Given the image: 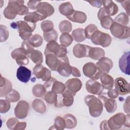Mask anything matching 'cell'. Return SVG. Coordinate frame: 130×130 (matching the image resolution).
Here are the masks:
<instances>
[{
    "mask_svg": "<svg viewBox=\"0 0 130 130\" xmlns=\"http://www.w3.org/2000/svg\"><path fill=\"white\" fill-rule=\"evenodd\" d=\"M100 129H109L108 124H107V120H103L100 124Z\"/></svg>",
    "mask_w": 130,
    "mask_h": 130,
    "instance_id": "61",
    "label": "cell"
},
{
    "mask_svg": "<svg viewBox=\"0 0 130 130\" xmlns=\"http://www.w3.org/2000/svg\"><path fill=\"white\" fill-rule=\"evenodd\" d=\"M43 38L46 42H50L52 41H56L58 38V34L54 29L51 31L43 32Z\"/></svg>",
    "mask_w": 130,
    "mask_h": 130,
    "instance_id": "43",
    "label": "cell"
},
{
    "mask_svg": "<svg viewBox=\"0 0 130 130\" xmlns=\"http://www.w3.org/2000/svg\"><path fill=\"white\" fill-rule=\"evenodd\" d=\"M11 107L10 102L7 100H0V113H5L9 111Z\"/></svg>",
    "mask_w": 130,
    "mask_h": 130,
    "instance_id": "49",
    "label": "cell"
},
{
    "mask_svg": "<svg viewBox=\"0 0 130 130\" xmlns=\"http://www.w3.org/2000/svg\"><path fill=\"white\" fill-rule=\"evenodd\" d=\"M99 98L103 101L104 107L107 112L112 113L116 111L117 103L115 99L108 97L106 93H102L99 95Z\"/></svg>",
    "mask_w": 130,
    "mask_h": 130,
    "instance_id": "15",
    "label": "cell"
},
{
    "mask_svg": "<svg viewBox=\"0 0 130 130\" xmlns=\"http://www.w3.org/2000/svg\"><path fill=\"white\" fill-rule=\"evenodd\" d=\"M72 36L74 40L77 42H83L86 39L84 29L82 28H78L73 30L72 32Z\"/></svg>",
    "mask_w": 130,
    "mask_h": 130,
    "instance_id": "34",
    "label": "cell"
},
{
    "mask_svg": "<svg viewBox=\"0 0 130 130\" xmlns=\"http://www.w3.org/2000/svg\"><path fill=\"white\" fill-rule=\"evenodd\" d=\"M13 59L16 60V62L19 66L27 65L29 63V59L23 49L20 47L15 49L11 54Z\"/></svg>",
    "mask_w": 130,
    "mask_h": 130,
    "instance_id": "9",
    "label": "cell"
},
{
    "mask_svg": "<svg viewBox=\"0 0 130 130\" xmlns=\"http://www.w3.org/2000/svg\"><path fill=\"white\" fill-rule=\"evenodd\" d=\"M3 14L4 16L8 19H14L17 15L14 8L9 4L4 9Z\"/></svg>",
    "mask_w": 130,
    "mask_h": 130,
    "instance_id": "39",
    "label": "cell"
},
{
    "mask_svg": "<svg viewBox=\"0 0 130 130\" xmlns=\"http://www.w3.org/2000/svg\"><path fill=\"white\" fill-rule=\"evenodd\" d=\"M90 40L93 44L100 45L103 47H108L112 42V38L109 34L99 30L92 34Z\"/></svg>",
    "mask_w": 130,
    "mask_h": 130,
    "instance_id": "6",
    "label": "cell"
},
{
    "mask_svg": "<svg viewBox=\"0 0 130 130\" xmlns=\"http://www.w3.org/2000/svg\"><path fill=\"white\" fill-rule=\"evenodd\" d=\"M54 128L57 130H63L66 128V121L63 117L57 116L55 120L53 125Z\"/></svg>",
    "mask_w": 130,
    "mask_h": 130,
    "instance_id": "46",
    "label": "cell"
},
{
    "mask_svg": "<svg viewBox=\"0 0 130 130\" xmlns=\"http://www.w3.org/2000/svg\"><path fill=\"white\" fill-rule=\"evenodd\" d=\"M98 18L100 21L101 25L103 28L110 29L114 21L104 8H100L98 13Z\"/></svg>",
    "mask_w": 130,
    "mask_h": 130,
    "instance_id": "13",
    "label": "cell"
},
{
    "mask_svg": "<svg viewBox=\"0 0 130 130\" xmlns=\"http://www.w3.org/2000/svg\"><path fill=\"white\" fill-rule=\"evenodd\" d=\"M84 102L88 107L90 115L93 117H99L103 110L102 101L93 95H87L84 98Z\"/></svg>",
    "mask_w": 130,
    "mask_h": 130,
    "instance_id": "2",
    "label": "cell"
},
{
    "mask_svg": "<svg viewBox=\"0 0 130 130\" xmlns=\"http://www.w3.org/2000/svg\"><path fill=\"white\" fill-rule=\"evenodd\" d=\"M9 37V31L6 26L1 25V42L6 41Z\"/></svg>",
    "mask_w": 130,
    "mask_h": 130,
    "instance_id": "50",
    "label": "cell"
},
{
    "mask_svg": "<svg viewBox=\"0 0 130 130\" xmlns=\"http://www.w3.org/2000/svg\"><path fill=\"white\" fill-rule=\"evenodd\" d=\"M32 107L34 110L39 113L43 114L46 111V106L44 102L39 99H36L33 101Z\"/></svg>",
    "mask_w": 130,
    "mask_h": 130,
    "instance_id": "32",
    "label": "cell"
},
{
    "mask_svg": "<svg viewBox=\"0 0 130 130\" xmlns=\"http://www.w3.org/2000/svg\"><path fill=\"white\" fill-rule=\"evenodd\" d=\"M37 11L46 17L50 16L54 13V7L49 3L40 2L38 5Z\"/></svg>",
    "mask_w": 130,
    "mask_h": 130,
    "instance_id": "21",
    "label": "cell"
},
{
    "mask_svg": "<svg viewBox=\"0 0 130 130\" xmlns=\"http://www.w3.org/2000/svg\"><path fill=\"white\" fill-rule=\"evenodd\" d=\"M29 109V104L27 102L23 100L20 101L14 109L15 117L19 119L26 118L28 115Z\"/></svg>",
    "mask_w": 130,
    "mask_h": 130,
    "instance_id": "12",
    "label": "cell"
},
{
    "mask_svg": "<svg viewBox=\"0 0 130 130\" xmlns=\"http://www.w3.org/2000/svg\"><path fill=\"white\" fill-rule=\"evenodd\" d=\"M85 87L89 93L98 95L102 93L104 89L102 84L93 79L88 80L86 83Z\"/></svg>",
    "mask_w": 130,
    "mask_h": 130,
    "instance_id": "16",
    "label": "cell"
},
{
    "mask_svg": "<svg viewBox=\"0 0 130 130\" xmlns=\"http://www.w3.org/2000/svg\"><path fill=\"white\" fill-rule=\"evenodd\" d=\"M31 61L36 64H41L43 61V56L41 52L37 50H34L28 56Z\"/></svg>",
    "mask_w": 130,
    "mask_h": 130,
    "instance_id": "33",
    "label": "cell"
},
{
    "mask_svg": "<svg viewBox=\"0 0 130 130\" xmlns=\"http://www.w3.org/2000/svg\"><path fill=\"white\" fill-rule=\"evenodd\" d=\"M33 74L36 78L41 79L43 81H46L51 78L50 70L42 64H36L34 67Z\"/></svg>",
    "mask_w": 130,
    "mask_h": 130,
    "instance_id": "11",
    "label": "cell"
},
{
    "mask_svg": "<svg viewBox=\"0 0 130 130\" xmlns=\"http://www.w3.org/2000/svg\"><path fill=\"white\" fill-rule=\"evenodd\" d=\"M74 9L70 2H65L61 4L59 6L60 13L66 17L71 16L74 12Z\"/></svg>",
    "mask_w": 130,
    "mask_h": 130,
    "instance_id": "29",
    "label": "cell"
},
{
    "mask_svg": "<svg viewBox=\"0 0 130 130\" xmlns=\"http://www.w3.org/2000/svg\"><path fill=\"white\" fill-rule=\"evenodd\" d=\"M123 110L127 114H129V96L125 100L123 105Z\"/></svg>",
    "mask_w": 130,
    "mask_h": 130,
    "instance_id": "56",
    "label": "cell"
},
{
    "mask_svg": "<svg viewBox=\"0 0 130 130\" xmlns=\"http://www.w3.org/2000/svg\"><path fill=\"white\" fill-rule=\"evenodd\" d=\"M95 64L103 75L109 73L113 67V63L111 59L106 57H103L100 59Z\"/></svg>",
    "mask_w": 130,
    "mask_h": 130,
    "instance_id": "17",
    "label": "cell"
},
{
    "mask_svg": "<svg viewBox=\"0 0 130 130\" xmlns=\"http://www.w3.org/2000/svg\"><path fill=\"white\" fill-rule=\"evenodd\" d=\"M98 30V29L97 26L94 24H90L87 25L84 29V33L86 38L90 39L92 34Z\"/></svg>",
    "mask_w": 130,
    "mask_h": 130,
    "instance_id": "47",
    "label": "cell"
},
{
    "mask_svg": "<svg viewBox=\"0 0 130 130\" xmlns=\"http://www.w3.org/2000/svg\"><path fill=\"white\" fill-rule=\"evenodd\" d=\"M73 38L72 36L68 32L62 33L59 38L60 44L64 47L69 46L73 42Z\"/></svg>",
    "mask_w": 130,
    "mask_h": 130,
    "instance_id": "38",
    "label": "cell"
},
{
    "mask_svg": "<svg viewBox=\"0 0 130 130\" xmlns=\"http://www.w3.org/2000/svg\"><path fill=\"white\" fill-rule=\"evenodd\" d=\"M21 47L24 50L27 56L34 50V47L30 45L28 41H23L22 43Z\"/></svg>",
    "mask_w": 130,
    "mask_h": 130,
    "instance_id": "51",
    "label": "cell"
},
{
    "mask_svg": "<svg viewBox=\"0 0 130 130\" xmlns=\"http://www.w3.org/2000/svg\"><path fill=\"white\" fill-rule=\"evenodd\" d=\"M20 95L19 93L15 89H12L8 94L5 96L6 100H8L10 102H16L20 99Z\"/></svg>",
    "mask_w": 130,
    "mask_h": 130,
    "instance_id": "45",
    "label": "cell"
},
{
    "mask_svg": "<svg viewBox=\"0 0 130 130\" xmlns=\"http://www.w3.org/2000/svg\"><path fill=\"white\" fill-rule=\"evenodd\" d=\"M57 96V94L51 90L46 93L43 97V99L48 104H54L56 101Z\"/></svg>",
    "mask_w": 130,
    "mask_h": 130,
    "instance_id": "44",
    "label": "cell"
},
{
    "mask_svg": "<svg viewBox=\"0 0 130 130\" xmlns=\"http://www.w3.org/2000/svg\"><path fill=\"white\" fill-rule=\"evenodd\" d=\"M107 94L108 95V97L111 98V99H116L117 98L118 96V95H119V93L116 90V89H109L107 93Z\"/></svg>",
    "mask_w": 130,
    "mask_h": 130,
    "instance_id": "53",
    "label": "cell"
},
{
    "mask_svg": "<svg viewBox=\"0 0 130 130\" xmlns=\"http://www.w3.org/2000/svg\"><path fill=\"white\" fill-rule=\"evenodd\" d=\"M115 89L121 95H126L130 92L129 84L127 81L122 77L117 78L114 82Z\"/></svg>",
    "mask_w": 130,
    "mask_h": 130,
    "instance_id": "14",
    "label": "cell"
},
{
    "mask_svg": "<svg viewBox=\"0 0 130 130\" xmlns=\"http://www.w3.org/2000/svg\"><path fill=\"white\" fill-rule=\"evenodd\" d=\"M59 29L61 32H70L72 29V25L69 20H64L61 21L59 24Z\"/></svg>",
    "mask_w": 130,
    "mask_h": 130,
    "instance_id": "41",
    "label": "cell"
},
{
    "mask_svg": "<svg viewBox=\"0 0 130 130\" xmlns=\"http://www.w3.org/2000/svg\"><path fill=\"white\" fill-rule=\"evenodd\" d=\"M100 80L104 88L106 89H112L114 86V79L108 74H103L100 77Z\"/></svg>",
    "mask_w": 130,
    "mask_h": 130,
    "instance_id": "31",
    "label": "cell"
},
{
    "mask_svg": "<svg viewBox=\"0 0 130 130\" xmlns=\"http://www.w3.org/2000/svg\"><path fill=\"white\" fill-rule=\"evenodd\" d=\"M57 71L60 75L63 77H69L71 74L72 66L70 64L69 60L67 55L64 57L60 58Z\"/></svg>",
    "mask_w": 130,
    "mask_h": 130,
    "instance_id": "10",
    "label": "cell"
},
{
    "mask_svg": "<svg viewBox=\"0 0 130 130\" xmlns=\"http://www.w3.org/2000/svg\"><path fill=\"white\" fill-rule=\"evenodd\" d=\"M32 92L34 95L37 98H43L46 93V88L44 85L37 84L32 87Z\"/></svg>",
    "mask_w": 130,
    "mask_h": 130,
    "instance_id": "35",
    "label": "cell"
},
{
    "mask_svg": "<svg viewBox=\"0 0 130 130\" xmlns=\"http://www.w3.org/2000/svg\"><path fill=\"white\" fill-rule=\"evenodd\" d=\"M109 129H119L122 125L129 127V114L125 115L122 113H118L112 116L107 120Z\"/></svg>",
    "mask_w": 130,
    "mask_h": 130,
    "instance_id": "3",
    "label": "cell"
},
{
    "mask_svg": "<svg viewBox=\"0 0 130 130\" xmlns=\"http://www.w3.org/2000/svg\"><path fill=\"white\" fill-rule=\"evenodd\" d=\"M31 75V71L24 66H20L17 70L16 76L17 79L21 82L24 83L29 81Z\"/></svg>",
    "mask_w": 130,
    "mask_h": 130,
    "instance_id": "19",
    "label": "cell"
},
{
    "mask_svg": "<svg viewBox=\"0 0 130 130\" xmlns=\"http://www.w3.org/2000/svg\"><path fill=\"white\" fill-rule=\"evenodd\" d=\"M75 94L76 93L66 89L62 93L57 94L55 106L57 108L71 106L74 103V96Z\"/></svg>",
    "mask_w": 130,
    "mask_h": 130,
    "instance_id": "5",
    "label": "cell"
},
{
    "mask_svg": "<svg viewBox=\"0 0 130 130\" xmlns=\"http://www.w3.org/2000/svg\"><path fill=\"white\" fill-rule=\"evenodd\" d=\"M8 4L14 7L17 15H24L28 13V8L24 5L23 1H9Z\"/></svg>",
    "mask_w": 130,
    "mask_h": 130,
    "instance_id": "24",
    "label": "cell"
},
{
    "mask_svg": "<svg viewBox=\"0 0 130 130\" xmlns=\"http://www.w3.org/2000/svg\"><path fill=\"white\" fill-rule=\"evenodd\" d=\"M104 8L110 16H114L117 14L118 11V7L117 5L113 1H102Z\"/></svg>",
    "mask_w": 130,
    "mask_h": 130,
    "instance_id": "27",
    "label": "cell"
},
{
    "mask_svg": "<svg viewBox=\"0 0 130 130\" xmlns=\"http://www.w3.org/2000/svg\"><path fill=\"white\" fill-rule=\"evenodd\" d=\"M67 18L72 22L83 23L86 21L87 16L85 13L83 12L75 10L71 16Z\"/></svg>",
    "mask_w": 130,
    "mask_h": 130,
    "instance_id": "28",
    "label": "cell"
},
{
    "mask_svg": "<svg viewBox=\"0 0 130 130\" xmlns=\"http://www.w3.org/2000/svg\"><path fill=\"white\" fill-rule=\"evenodd\" d=\"M12 84L7 79L1 75L0 80V96H5L12 90Z\"/></svg>",
    "mask_w": 130,
    "mask_h": 130,
    "instance_id": "23",
    "label": "cell"
},
{
    "mask_svg": "<svg viewBox=\"0 0 130 130\" xmlns=\"http://www.w3.org/2000/svg\"><path fill=\"white\" fill-rule=\"evenodd\" d=\"M27 41L33 47H39L42 45L43 40L41 36L39 34H35L32 35Z\"/></svg>",
    "mask_w": 130,
    "mask_h": 130,
    "instance_id": "40",
    "label": "cell"
},
{
    "mask_svg": "<svg viewBox=\"0 0 130 130\" xmlns=\"http://www.w3.org/2000/svg\"><path fill=\"white\" fill-rule=\"evenodd\" d=\"M65 85L67 89L76 93L81 89L82 83L79 79L74 78L68 80Z\"/></svg>",
    "mask_w": 130,
    "mask_h": 130,
    "instance_id": "20",
    "label": "cell"
},
{
    "mask_svg": "<svg viewBox=\"0 0 130 130\" xmlns=\"http://www.w3.org/2000/svg\"><path fill=\"white\" fill-rule=\"evenodd\" d=\"M67 49L61 44L59 45L56 41L48 42L44 50V54L48 53H53L58 58H62L67 55Z\"/></svg>",
    "mask_w": 130,
    "mask_h": 130,
    "instance_id": "4",
    "label": "cell"
},
{
    "mask_svg": "<svg viewBox=\"0 0 130 130\" xmlns=\"http://www.w3.org/2000/svg\"><path fill=\"white\" fill-rule=\"evenodd\" d=\"M66 89V85L62 82L55 80L51 86V90L57 94L62 93Z\"/></svg>",
    "mask_w": 130,
    "mask_h": 130,
    "instance_id": "37",
    "label": "cell"
},
{
    "mask_svg": "<svg viewBox=\"0 0 130 130\" xmlns=\"http://www.w3.org/2000/svg\"><path fill=\"white\" fill-rule=\"evenodd\" d=\"M66 121V128L72 129L75 127L77 125V119L76 117L71 114H67L63 117Z\"/></svg>",
    "mask_w": 130,
    "mask_h": 130,
    "instance_id": "36",
    "label": "cell"
},
{
    "mask_svg": "<svg viewBox=\"0 0 130 130\" xmlns=\"http://www.w3.org/2000/svg\"><path fill=\"white\" fill-rule=\"evenodd\" d=\"M129 52H125L121 56L119 60V67L120 71L127 75H129Z\"/></svg>",
    "mask_w": 130,
    "mask_h": 130,
    "instance_id": "22",
    "label": "cell"
},
{
    "mask_svg": "<svg viewBox=\"0 0 130 130\" xmlns=\"http://www.w3.org/2000/svg\"><path fill=\"white\" fill-rule=\"evenodd\" d=\"M110 29L112 35L116 38L119 39H125L129 37V27L127 26L122 25L113 22Z\"/></svg>",
    "mask_w": 130,
    "mask_h": 130,
    "instance_id": "7",
    "label": "cell"
},
{
    "mask_svg": "<svg viewBox=\"0 0 130 130\" xmlns=\"http://www.w3.org/2000/svg\"><path fill=\"white\" fill-rule=\"evenodd\" d=\"M11 26L14 29L17 28L20 37L24 41H27L32 36V32L35 29L36 24L25 21H18L11 23Z\"/></svg>",
    "mask_w": 130,
    "mask_h": 130,
    "instance_id": "1",
    "label": "cell"
},
{
    "mask_svg": "<svg viewBox=\"0 0 130 130\" xmlns=\"http://www.w3.org/2000/svg\"><path fill=\"white\" fill-rule=\"evenodd\" d=\"M26 127V123L24 122H18L16 125L14 130H23Z\"/></svg>",
    "mask_w": 130,
    "mask_h": 130,
    "instance_id": "57",
    "label": "cell"
},
{
    "mask_svg": "<svg viewBox=\"0 0 130 130\" xmlns=\"http://www.w3.org/2000/svg\"><path fill=\"white\" fill-rule=\"evenodd\" d=\"M90 47L91 46L88 45L77 44L73 47V54L76 57L79 58L88 57V52Z\"/></svg>",
    "mask_w": 130,
    "mask_h": 130,
    "instance_id": "18",
    "label": "cell"
},
{
    "mask_svg": "<svg viewBox=\"0 0 130 130\" xmlns=\"http://www.w3.org/2000/svg\"><path fill=\"white\" fill-rule=\"evenodd\" d=\"M56 79L54 78H52L51 77L50 79H49L48 80L45 81V82L44 84V86H45V87L47 89V88H49L50 87H51L53 82H54V81H55Z\"/></svg>",
    "mask_w": 130,
    "mask_h": 130,
    "instance_id": "60",
    "label": "cell"
},
{
    "mask_svg": "<svg viewBox=\"0 0 130 130\" xmlns=\"http://www.w3.org/2000/svg\"><path fill=\"white\" fill-rule=\"evenodd\" d=\"M71 74L75 77H79L81 76L80 71L76 67L72 66V72Z\"/></svg>",
    "mask_w": 130,
    "mask_h": 130,
    "instance_id": "59",
    "label": "cell"
},
{
    "mask_svg": "<svg viewBox=\"0 0 130 130\" xmlns=\"http://www.w3.org/2000/svg\"><path fill=\"white\" fill-rule=\"evenodd\" d=\"M41 27L44 32H48L54 29V24L51 21L46 20L42 22Z\"/></svg>",
    "mask_w": 130,
    "mask_h": 130,
    "instance_id": "48",
    "label": "cell"
},
{
    "mask_svg": "<svg viewBox=\"0 0 130 130\" xmlns=\"http://www.w3.org/2000/svg\"><path fill=\"white\" fill-rule=\"evenodd\" d=\"M121 3V6L123 7L124 10L126 11V14L129 16V4L130 1H123L122 2H118Z\"/></svg>",
    "mask_w": 130,
    "mask_h": 130,
    "instance_id": "54",
    "label": "cell"
},
{
    "mask_svg": "<svg viewBox=\"0 0 130 130\" xmlns=\"http://www.w3.org/2000/svg\"><path fill=\"white\" fill-rule=\"evenodd\" d=\"M46 56V63L47 66L53 71H57V68L59 62L60 58L57 57L53 53H48Z\"/></svg>",
    "mask_w": 130,
    "mask_h": 130,
    "instance_id": "25",
    "label": "cell"
},
{
    "mask_svg": "<svg viewBox=\"0 0 130 130\" xmlns=\"http://www.w3.org/2000/svg\"><path fill=\"white\" fill-rule=\"evenodd\" d=\"M40 1H29L27 2L28 8L31 10H37L38 4Z\"/></svg>",
    "mask_w": 130,
    "mask_h": 130,
    "instance_id": "55",
    "label": "cell"
},
{
    "mask_svg": "<svg viewBox=\"0 0 130 130\" xmlns=\"http://www.w3.org/2000/svg\"><path fill=\"white\" fill-rule=\"evenodd\" d=\"M83 73L86 77L93 80L100 79L103 75L96 65L91 62H87L83 66Z\"/></svg>",
    "mask_w": 130,
    "mask_h": 130,
    "instance_id": "8",
    "label": "cell"
},
{
    "mask_svg": "<svg viewBox=\"0 0 130 130\" xmlns=\"http://www.w3.org/2000/svg\"><path fill=\"white\" fill-rule=\"evenodd\" d=\"M87 2L89 3L92 6L96 8H101L103 5L102 1H89Z\"/></svg>",
    "mask_w": 130,
    "mask_h": 130,
    "instance_id": "58",
    "label": "cell"
},
{
    "mask_svg": "<svg viewBox=\"0 0 130 130\" xmlns=\"http://www.w3.org/2000/svg\"><path fill=\"white\" fill-rule=\"evenodd\" d=\"M19 121L16 118H10L7 121V126L9 129L14 130L16 125Z\"/></svg>",
    "mask_w": 130,
    "mask_h": 130,
    "instance_id": "52",
    "label": "cell"
},
{
    "mask_svg": "<svg viewBox=\"0 0 130 130\" xmlns=\"http://www.w3.org/2000/svg\"><path fill=\"white\" fill-rule=\"evenodd\" d=\"M105 54V51L101 48L91 47L88 52V57L94 60H99L104 57Z\"/></svg>",
    "mask_w": 130,
    "mask_h": 130,
    "instance_id": "30",
    "label": "cell"
},
{
    "mask_svg": "<svg viewBox=\"0 0 130 130\" xmlns=\"http://www.w3.org/2000/svg\"><path fill=\"white\" fill-rule=\"evenodd\" d=\"M47 17L39 13L38 11H36L33 12H28L24 17V21L32 23H36L39 21H41L46 19Z\"/></svg>",
    "mask_w": 130,
    "mask_h": 130,
    "instance_id": "26",
    "label": "cell"
},
{
    "mask_svg": "<svg viewBox=\"0 0 130 130\" xmlns=\"http://www.w3.org/2000/svg\"><path fill=\"white\" fill-rule=\"evenodd\" d=\"M129 16L125 13H122L118 15L114 19V22L122 25L126 26L129 21Z\"/></svg>",
    "mask_w": 130,
    "mask_h": 130,
    "instance_id": "42",
    "label": "cell"
}]
</instances>
